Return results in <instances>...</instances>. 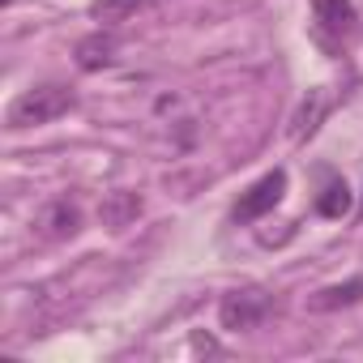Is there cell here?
Here are the masks:
<instances>
[{"instance_id": "4", "label": "cell", "mask_w": 363, "mask_h": 363, "mask_svg": "<svg viewBox=\"0 0 363 363\" xmlns=\"http://www.w3.org/2000/svg\"><path fill=\"white\" fill-rule=\"evenodd\" d=\"M35 231H39L43 240H52V244L73 240V235L82 231V206H77L73 197H56V201H48V206L35 214Z\"/></svg>"}, {"instance_id": "5", "label": "cell", "mask_w": 363, "mask_h": 363, "mask_svg": "<svg viewBox=\"0 0 363 363\" xmlns=\"http://www.w3.org/2000/svg\"><path fill=\"white\" fill-rule=\"evenodd\" d=\"M141 210H145L141 193L116 189V193H107V197H103V206H99V218H103V227H111V231H124V227H133V223L141 218Z\"/></svg>"}, {"instance_id": "6", "label": "cell", "mask_w": 363, "mask_h": 363, "mask_svg": "<svg viewBox=\"0 0 363 363\" xmlns=\"http://www.w3.org/2000/svg\"><path fill=\"white\" fill-rule=\"evenodd\" d=\"M116 35H107V30H94V35H86L82 43H77V69L82 73H103V69H111L116 65Z\"/></svg>"}, {"instance_id": "9", "label": "cell", "mask_w": 363, "mask_h": 363, "mask_svg": "<svg viewBox=\"0 0 363 363\" xmlns=\"http://www.w3.org/2000/svg\"><path fill=\"white\" fill-rule=\"evenodd\" d=\"M316 214H320V218H346V214H350V189H346V179H329V184L320 189Z\"/></svg>"}, {"instance_id": "11", "label": "cell", "mask_w": 363, "mask_h": 363, "mask_svg": "<svg viewBox=\"0 0 363 363\" xmlns=\"http://www.w3.org/2000/svg\"><path fill=\"white\" fill-rule=\"evenodd\" d=\"M320 116H325V94H320V90H312V94H308V103H303V107H299V116H295V137H299V141H303V137H312Z\"/></svg>"}, {"instance_id": "1", "label": "cell", "mask_w": 363, "mask_h": 363, "mask_svg": "<svg viewBox=\"0 0 363 363\" xmlns=\"http://www.w3.org/2000/svg\"><path fill=\"white\" fill-rule=\"evenodd\" d=\"M77 107V94L60 82H43V86H30L13 99L9 107V128L22 133V128H39V124H52L60 116H69Z\"/></svg>"}, {"instance_id": "2", "label": "cell", "mask_w": 363, "mask_h": 363, "mask_svg": "<svg viewBox=\"0 0 363 363\" xmlns=\"http://www.w3.org/2000/svg\"><path fill=\"white\" fill-rule=\"evenodd\" d=\"M278 312V299L261 286H240V291H227L223 303H218V320L223 329L231 333H248V329H261L269 316Z\"/></svg>"}, {"instance_id": "3", "label": "cell", "mask_w": 363, "mask_h": 363, "mask_svg": "<svg viewBox=\"0 0 363 363\" xmlns=\"http://www.w3.org/2000/svg\"><path fill=\"white\" fill-rule=\"evenodd\" d=\"M282 193H286V171H282V167H274L269 175H261L257 184H248V189L240 193V201H235L231 218H235V223H257V218H265V214L282 201Z\"/></svg>"}, {"instance_id": "7", "label": "cell", "mask_w": 363, "mask_h": 363, "mask_svg": "<svg viewBox=\"0 0 363 363\" xmlns=\"http://www.w3.org/2000/svg\"><path fill=\"white\" fill-rule=\"evenodd\" d=\"M312 13H316L320 30L325 35H337V39L354 35V26H359V13H354L350 0H312Z\"/></svg>"}, {"instance_id": "8", "label": "cell", "mask_w": 363, "mask_h": 363, "mask_svg": "<svg viewBox=\"0 0 363 363\" xmlns=\"http://www.w3.org/2000/svg\"><path fill=\"white\" fill-rule=\"evenodd\" d=\"M363 299V278H350V282H337V286H325L308 299L312 312H337V308H350Z\"/></svg>"}, {"instance_id": "10", "label": "cell", "mask_w": 363, "mask_h": 363, "mask_svg": "<svg viewBox=\"0 0 363 363\" xmlns=\"http://www.w3.org/2000/svg\"><path fill=\"white\" fill-rule=\"evenodd\" d=\"M150 0H94L90 5V18L103 22V26H116V22H128L137 9H145Z\"/></svg>"}]
</instances>
